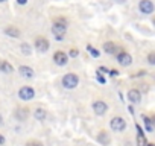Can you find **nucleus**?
<instances>
[{"label":"nucleus","mask_w":155,"mask_h":146,"mask_svg":"<svg viewBox=\"0 0 155 146\" xmlns=\"http://www.w3.org/2000/svg\"><path fill=\"white\" fill-rule=\"evenodd\" d=\"M78 84H79V78H78V75H74V73H67V75H64L62 78V87L67 88V90H73L78 87Z\"/></svg>","instance_id":"1"},{"label":"nucleus","mask_w":155,"mask_h":146,"mask_svg":"<svg viewBox=\"0 0 155 146\" xmlns=\"http://www.w3.org/2000/svg\"><path fill=\"white\" fill-rule=\"evenodd\" d=\"M110 126H111V129L113 131H116V132H120V131H123L125 128H126V120L123 119V117H113L111 119V122H110Z\"/></svg>","instance_id":"2"},{"label":"nucleus","mask_w":155,"mask_h":146,"mask_svg":"<svg viewBox=\"0 0 155 146\" xmlns=\"http://www.w3.org/2000/svg\"><path fill=\"white\" fill-rule=\"evenodd\" d=\"M18 98L21 101H31L35 98V90L32 87H21L18 90Z\"/></svg>","instance_id":"3"},{"label":"nucleus","mask_w":155,"mask_h":146,"mask_svg":"<svg viewBox=\"0 0 155 146\" xmlns=\"http://www.w3.org/2000/svg\"><path fill=\"white\" fill-rule=\"evenodd\" d=\"M138 9H140V12H143V14H152L153 9H155V6H153V3L150 2V0H140Z\"/></svg>","instance_id":"4"},{"label":"nucleus","mask_w":155,"mask_h":146,"mask_svg":"<svg viewBox=\"0 0 155 146\" xmlns=\"http://www.w3.org/2000/svg\"><path fill=\"white\" fill-rule=\"evenodd\" d=\"M35 47H37L40 52H47L49 47H50V43H49V40L44 38V37H37V38H35Z\"/></svg>","instance_id":"5"},{"label":"nucleus","mask_w":155,"mask_h":146,"mask_svg":"<svg viewBox=\"0 0 155 146\" xmlns=\"http://www.w3.org/2000/svg\"><path fill=\"white\" fill-rule=\"evenodd\" d=\"M117 62L120 65H123V67H128V65L132 64V56L129 53H126V52H119L117 53Z\"/></svg>","instance_id":"6"},{"label":"nucleus","mask_w":155,"mask_h":146,"mask_svg":"<svg viewBox=\"0 0 155 146\" xmlns=\"http://www.w3.org/2000/svg\"><path fill=\"white\" fill-rule=\"evenodd\" d=\"M65 29H67V28H62V26H59V25L53 23V26H52V34L55 35V40H56V41H61V40H64Z\"/></svg>","instance_id":"7"},{"label":"nucleus","mask_w":155,"mask_h":146,"mask_svg":"<svg viewBox=\"0 0 155 146\" xmlns=\"http://www.w3.org/2000/svg\"><path fill=\"white\" fill-rule=\"evenodd\" d=\"M53 61H55V64L56 65H65L67 62H68V56L64 53V52H61V50H58V52H55L53 53Z\"/></svg>","instance_id":"8"},{"label":"nucleus","mask_w":155,"mask_h":146,"mask_svg":"<svg viewBox=\"0 0 155 146\" xmlns=\"http://www.w3.org/2000/svg\"><path fill=\"white\" fill-rule=\"evenodd\" d=\"M107 110H108V105H107L104 101H96V102L93 104V111H94V114H97V116H104V114L107 113Z\"/></svg>","instance_id":"9"},{"label":"nucleus","mask_w":155,"mask_h":146,"mask_svg":"<svg viewBox=\"0 0 155 146\" xmlns=\"http://www.w3.org/2000/svg\"><path fill=\"white\" fill-rule=\"evenodd\" d=\"M128 99H129L131 104H140L141 102V93L138 90L132 88V90L128 91Z\"/></svg>","instance_id":"10"},{"label":"nucleus","mask_w":155,"mask_h":146,"mask_svg":"<svg viewBox=\"0 0 155 146\" xmlns=\"http://www.w3.org/2000/svg\"><path fill=\"white\" fill-rule=\"evenodd\" d=\"M18 71H20V75H21L23 78H28V79H32V78L35 76V71H34L31 67H28V65H21V67L18 68Z\"/></svg>","instance_id":"11"},{"label":"nucleus","mask_w":155,"mask_h":146,"mask_svg":"<svg viewBox=\"0 0 155 146\" xmlns=\"http://www.w3.org/2000/svg\"><path fill=\"white\" fill-rule=\"evenodd\" d=\"M135 128H137V144L138 146H146L147 141H146V137H144V132H143L141 126L140 125H135Z\"/></svg>","instance_id":"12"},{"label":"nucleus","mask_w":155,"mask_h":146,"mask_svg":"<svg viewBox=\"0 0 155 146\" xmlns=\"http://www.w3.org/2000/svg\"><path fill=\"white\" fill-rule=\"evenodd\" d=\"M5 34H6L8 37H11V38H20V37H21L20 29L15 28V26H8V28L5 29Z\"/></svg>","instance_id":"13"},{"label":"nucleus","mask_w":155,"mask_h":146,"mask_svg":"<svg viewBox=\"0 0 155 146\" xmlns=\"http://www.w3.org/2000/svg\"><path fill=\"white\" fill-rule=\"evenodd\" d=\"M29 116V110L28 108H17L15 110V119L18 122H25Z\"/></svg>","instance_id":"14"},{"label":"nucleus","mask_w":155,"mask_h":146,"mask_svg":"<svg viewBox=\"0 0 155 146\" xmlns=\"http://www.w3.org/2000/svg\"><path fill=\"white\" fill-rule=\"evenodd\" d=\"M104 52H105V53H108V55H114V53H117V52H119V47H117L113 41H108V43H105V44H104Z\"/></svg>","instance_id":"15"},{"label":"nucleus","mask_w":155,"mask_h":146,"mask_svg":"<svg viewBox=\"0 0 155 146\" xmlns=\"http://www.w3.org/2000/svg\"><path fill=\"white\" fill-rule=\"evenodd\" d=\"M97 141H99L101 144H104V146H108L110 141H111V137L108 135L107 131H101V132L97 134Z\"/></svg>","instance_id":"16"},{"label":"nucleus","mask_w":155,"mask_h":146,"mask_svg":"<svg viewBox=\"0 0 155 146\" xmlns=\"http://www.w3.org/2000/svg\"><path fill=\"white\" fill-rule=\"evenodd\" d=\"M0 71L5 73V75H9V73L14 71V67L8 61H0Z\"/></svg>","instance_id":"17"},{"label":"nucleus","mask_w":155,"mask_h":146,"mask_svg":"<svg viewBox=\"0 0 155 146\" xmlns=\"http://www.w3.org/2000/svg\"><path fill=\"white\" fill-rule=\"evenodd\" d=\"M34 117H35L37 120H40V122H44L46 117H47V111H46L44 108H37V110L34 111Z\"/></svg>","instance_id":"18"},{"label":"nucleus","mask_w":155,"mask_h":146,"mask_svg":"<svg viewBox=\"0 0 155 146\" xmlns=\"http://www.w3.org/2000/svg\"><path fill=\"white\" fill-rule=\"evenodd\" d=\"M143 122H144L146 131H147V132H152V131H153V126H152V122H150V119H149V117H146V116H143Z\"/></svg>","instance_id":"19"},{"label":"nucleus","mask_w":155,"mask_h":146,"mask_svg":"<svg viewBox=\"0 0 155 146\" xmlns=\"http://www.w3.org/2000/svg\"><path fill=\"white\" fill-rule=\"evenodd\" d=\"M20 47H21V52H23L25 55H31V53H32V50H31V46H29L28 43H23Z\"/></svg>","instance_id":"20"},{"label":"nucleus","mask_w":155,"mask_h":146,"mask_svg":"<svg viewBox=\"0 0 155 146\" xmlns=\"http://www.w3.org/2000/svg\"><path fill=\"white\" fill-rule=\"evenodd\" d=\"M87 50H88V52L91 53V56H94V58H97V56L101 55V53H99V50H96V49H93L91 46H87Z\"/></svg>","instance_id":"21"},{"label":"nucleus","mask_w":155,"mask_h":146,"mask_svg":"<svg viewBox=\"0 0 155 146\" xmlns=\"http://www.w3.org/2000/svg\"><path fill=\"white\" fill-rule=\"evenodd\" d=\"M147 62H149L150 65H155V52H150V53L147 55Z\"/></svg>","instance_id":"22"},{"label":"nucleus","mask_w":155,"mask_h":146,"mask_svg":"<svg viewBox=\"0 0 155 146\" xmlns=\"http://www.w3.org/2000/svg\"><path fill=\"white\" fill-rule=\"evenodd\" d=\"M55 23L59 25V26H62V28H67V20H65V18H56Z\"/></svg>","instance_id":"23"},{"label":"nucleus","mask_w":155,"mask_h":146,"mask_svg":"<svg viewBox=\"0 0 155 146\" xmlns=\"http://www.w3.org/2000/svg\"><path fill=\"white\" fill-rule=\"evenodd\" d=\"M26 146H43V143L38 141V140H29V141L26 143Z\"/></svg>","instance_id":"24"},{"label":"nucleus","mask_w":155,"mask_h":146,"mask_svg":"<svg viewBox=\"0 0 155 146\" xmlns=\"http://www.w3.org/2000/svg\"><path fill=\"white\" fill-rule=\"evenodd\" d=\"M78 55H79V52H78L76 49H71V50L68 52V55H67V56H70V58H76Z\"/></svg>","instance_id":"25"},{"label":"nucleus","mask_w":155,"mask_h":146,"mask_svg":"<svg viewBox=\"0 0 155 146\" xmlns=\"http://www.w3.org/2000/svg\"><path fill=\"white\" fill-rule=\"evenodd\" d=\"M96 79H97L101 84H105V78H104V76H101V73H96Z\"/></svg>","instance_id":"26"},{"label":"nucleus","mask_w":155,"mask_h":146,"mask_svg":"<svg viewBox=\"0 0 155 146\" xmlns=\"http://www.w3.org/2000/svg\"><path fill=\"white\" fill-rule=\"evenodd\" d=\"M110 75L111 76H119V71L117 70H110Z\"/></svg>","instance_id":"27"},{"label":"nucleus","mask_w":155,"mask_h":146,"mask_svg":"<svg viewBox=\"0 0 155 146\" xmlns=\"http://www.w3.org/2000/svg\"><path fill=\"white\" fill-rule=\"evenodd\" d=\"M17 3H18V5H26L28 0H17Z\"/></svg>","instance_id":"28"},{"label":"nucleus","mask_w":155,"mask_h":146,"mask_svg":"<svg viewBox=\"0 0 155 146\" xmlns=\"http://www.w3.org/2000/svg\"><path fill=\"white\" fill-rule=\"evenodd\" d=\"M99 70H101V71H105V73H110V70H108L107 67H101Z\"/></svg>","instance_id":"29"},{"label":"nucleus","mask_w":155,"mask_h":146,"mask_svg":"<svg viewBox=\"0 0 155 146\" xmlns=\"http://www.w3.org/2000/svg\"><path fill=\"white\" fill-rule=\"evenodd\" d=\"M3 143H5V137L0 134V144H3Z\"/></svg>","instance_id":"30"},{"label":"nucleus","mask_w":155,"mask_h":146,"mask_svg":"<svg viewBox=\"0 0 155 146\" xmlns=\"http://www.w3.org/2000/svg\"><path fill=\"white\" fill-rule=\"evenodd\" d=\"M150 122H152V126H153V129H155V116L150 119Z\"/></svg>","instance_id":"31"},{"label":"nucleus","mask_w":155,"mask_h":146,"mask_svg":"<svg viewBox=\"0 0 155 146\" xmlns=\"http://www.w3.org/2000/svg\"><path fill=\"white\" fill-rule=\"evenodd\" d=\"M2 125H3V117L0 116V126H2Z\"/></svg>","instance_id":"32"},{"label":"nucleus","mask_w":155,"mask_h":146,"mask_svg":"<svg viewBox=\"0 0 155 146\" xmlns=\"http://www.w3.org/2000/svg\"><path fill=\"white\" fill-rule=\"evenodd\" d=\"M146 146H155V144H152V143H149V144H146Z\"/></svg>","instance_id":"33"},{"label":"nucleus","mask_w":155,"mask_h":146,"mask_svg":"<svg viewBox=\"0 0 155 146\" xmlns=\"http://www.w3.org/2000/svg\"><path fill=\"white\" fill-rule=\"evenodd\" d=\"M117 2H120V3H122V2H125V0H117Z\"/></svg>","instance_id":"34"},{"label":"nucleus","mask_w":155,"mask_h":146,"mask_svg":"<svg viewBox=\"0 0 155 146\" xmlns=\"http://www.w3.org/2000/svg\"><path fill=\"white\" fill-rule=\"evenodd\" d=\"M0 2H6V0H0Z\"/></svg>","instance_id":"35"},{"label":"nucleus","mask_w":155,"mask_h":146,"mask_svg":"<svg viewBox=\"0 0 155 146\" xmlns=\"http://www.w3.org/2000/svg\"><path fill=\"white\" fill-rule=\"evenodd\" d=\"M153 23H155V18H153Z\"/></svg>","instance_id":"36"}]
</instances>
